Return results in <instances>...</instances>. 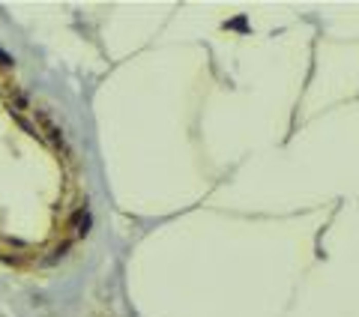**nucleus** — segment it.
<instances>
[{"label":"nucleus","mask_w":359,"mask_h":317,"mask_svg":"<svg viewBox=\"0 0 359 317\" xmlns=\"http://www.w3.org/2000/svg\"><path fill=\"white\" fill-rule=\"evenodd\" d=\"M9 63H12V57H9V54H3V51H0V69H6Z\"/></svg>","instance_id":"nucleus-1"}]
</instances>
